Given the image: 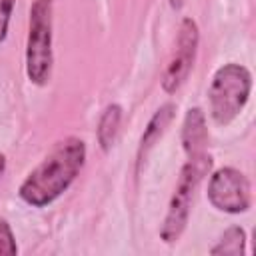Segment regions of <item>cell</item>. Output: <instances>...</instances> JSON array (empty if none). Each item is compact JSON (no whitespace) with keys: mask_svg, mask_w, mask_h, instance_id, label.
Here are the masks:
<instances>
[{"mask_svg":"<svg viewBox=\"0 0 256 256\" xmlns=\"http://www.w3.org/2000/svg\"><path fill=\"white\" fill-rule=\"evenodd\" d=\"M52 62V0H34L26 42V74L30 82L44 86L50 80Z\"/></svg>","mask_w":256,"mask_h":256,"instance_id":"3957f363","label":"cell"},{"mask_svg":"<svg viewBox=\"0 0 256 256\" xmlns=\"http://www.w3.org/2000/svg\"><path fill=\"white\" fill-rule=\"evenodd\" d=\"M174 112H176V106H174L172 102H168V104L160 106V108L156 110V114L150 118V122H148L146 130H144V134H142V138H140L138 164H142V162H144V158L148 156L150 148H152V146L162 138V134L166 132V126H168V124L172 122V118H174Z\"/></svg>","mask_w":256,"mask_h":256,"instance_id":"ba28073f","label":"cell"},{"mask_svg":"<svg viewBox=\"0 0 256 256\" xmlns=\"http://www.w3.org/2000/svg\"><path fill=\"white\" fill-rule=\"evenodd\" d=\"M244 252H246V232L240 226L228 228L222 234L220 242L210 250V254H214V256H220V254H224V256H240Z\"/></svg>","mask_w":256,"mask_h":256,"instance_id":"30bf717a","label":"cell"},{"mask_svg":"<svg viewBox=\"0 0 256 256\" xmlns=\"http://www.w3.org/2000/svg\"><path fill=\"white\" fill-rule=\"evenodd\" d=\"M208 200L210 204L226 214H242L252 204L250 182L244 172L224 166L218 168L208 184Z\"/></svg>","mask_w":256,"mask_h":256,"instance_id":"5b68a950","label":"cell"},{"mask_svg":"<svg viewBox=\"0 0 256 256\" xmlns=\"http://www.w3.org/2000/svg\"><path fill=\"white\" fill-rule=\"evenodd\" d=\"M184 2H186V0H170V6H172L174 10H180V8L184 6Z\"/></svg>","mask_w":256,"mask_h":256,"instance_id":"4fadbf2b","label":"cell"},{"mask_svg":"<svg viewBox=\"0 0 256 256\" xmlns=\"http://www.w3.org/2000/svg\"><path fill=\"white\" fill-rule=\"evenodd\" d=\"M252 92V74L246 66L228 62L212 76L208 90L210 116L216 124L228 126L248 104Z\"/></svg>","mask_w":256,"mask_h":256,"instance_id":"7a4b0ae2","label":"cell"},{"mask_svg":"<svg viewBox=\"0 0 256 256\" xmlns=\"http://www.w3.org/2000/svg\"><path fill=\"white\" fill-rule=\"evenodd\" d=\"M206 144H208V128H206V116L200 108H190L186 112L184 124H182V146L190 160H198L206 156Z\"/></svg>","mask_w":256,"mask_h":256,"instance_id":"52a82bcc","label":"cell"},{"mask_svg":"<svg viewBox=\"0 0 256 256\" xmlns=\"http://www.w3.org/2000/svg\"><path fill=\"white\" fill-rule=\"evenodd\" d=\"M120 120H122V106L120 104H110L104 108L100 122H98V144L104 152H108L118 136V128H120Z\"/></svg>","mask_w":256,"mask_h":256,"instance_id":"9c48e42d","label":"cell"},{"mask_svg":"<svg viewBox=\"0 0 256 256\" xmlns=\"http://www.w3.org/2000/svg\"><path fill=\"white\" fill-rule=\"evenodd\" d=\"M198 24L192 18H184L180 24V32H178V42H176V52L172 56V60L168 62L164 76H162V88L168 94H174L188 78L194 60H196V52H198Z\"/></svg>","mask_w":256,"mask_h":256,"instance_id":"8992f818","label":"cell"},{"mask_svg":"<svg viewBox=\"0 0 256 256\" xmlns=\"http://www.w3.org/2000/svg\"><path fill=\"white\" fill-rule=\"evenodd\" d=\"M12 10H14V0H0V42H4L8 36V24H10Z\"/></svg>","mask_w":256,"mask_h":256,"instance_id":"7c38bea8","label":"cell"},{"mask_svg":"<svg viewBox=\"0 0 256 256\" xmlns=\"http://www.w3.org/2000/svg\"><path fill=\"white\" fill-rule=\"evenodd\" d=\"M210 164H212L210 156H202L198 160H188V164L182 166L178 184H176L172 200L168 204V214H166L162 230H160V236L166 244H172L182 236V232L188 224L194 192H196L204 172L210 168Z\"/></svg>","mask_w":256,"mask_h":256,"instance_id":"277c9868","label":"cell"},{"mask_svg":"<svg viewBox=\"0 0 256 256\" xmlns=\"http://www.w3.org/2000/svg\"><path fill=\"white\" fill-rule=\"evenodd\" d=\"M4 170H6V156L0 154V176L4 174Z\"/></svg>","mask_w":256,"mask_h":256,"instance_id":"5bb4252c","label":"cell"},{"mask_svg":"<svg viewBox=\"0 0 256 256\" xmlns=\"http://www.w3.org/2000/svg\"><path fill=\"white\" fill-rule=\"evenodd\" d=\"M16 252H18V246H16L12 228L8 220L0 216V254H16Z\"/></svg>","mask_w":256,"mask_h":256,"instance_id":"8fae6325","label":"cell"},{"mask_svg":"<svg viewBox=\"0 0 256 256\" xmlns=\"http://www.w3.org/2000/svg\"><path fill=\"white\" fill-rule=\"evenodd\" d=\"M86 162L84 140L70 136L54 146V150L28 174L18 194L34 208H44L60 198L80 174Z\"/></svg>","mask_w":256,"mask_h":256,"instance_id":"6da1fadb","label":"cell"}]
</instances>
